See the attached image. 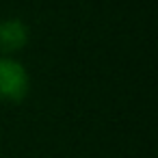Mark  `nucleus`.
I'll use <instances>...</instances> for the list:
<instances>
[{
  "mask_svg": "<svg viewBox=\"0 0 158 158\" xmlns=\"http://www.w3.org/2000/svg\"><path fill=\"white\" fill-rule=\"evenodd\" d=\"M31 93V74L18 56H0V102L20 104Z\"/></svg>",
  "mask_w": 158,
  "mask_h": 158,
  "instance_id": "1",
  "label": "nucleus"
},
{
  "mask_svg": "<svg viewBox=\"0 0 158 158\" xmlns=\"http://www.w3.org/2000/svg\"><path fill=\"white\" fill-rule=\"evenodd\" d=\"M31 41V28L20 18L0 20V56H15Z\"/></svg>",
  "mask_w": 158,
  "mask_h": 158,
  "instance_id": "2",
  "label": "nucleus"
}]
</instances>
